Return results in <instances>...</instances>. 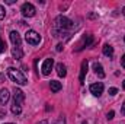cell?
Instances as JSON below:
<instances>
[{"label": "cell", "mask_w": 125, "mask_h": 124, "mask_svg": "<svg viewBox=\"0 0 125 124\" xmlns=\"http://www.w3.org/2000/svg\"><path fill=\"white\" fill-rule=\"evenodd\" d=\"M73 29H74L73 21H70V19L65 18V16H57V18L54 19L52 28H51L52 35L57 37V38H60V37H62V35H68Z\"/></svg>", "instance_id": "1"}, {"label": "cell", "mask_w": 125, "mask_h": 124, "mask_svg": "<svg viewBox=\"0 0 125 124\" xmlns=\"http://www.w3.org/2000/svg\"><path fill=\"white\" fill-rule=\"evenodd\" d=\"M7 76L10 77L12 82L18 83V85H26V83H28L26 76H25L21 70H16V69H13V67H9V69H7Z\"/></svg>", "instance_id": "2"}, {"label": "cell", "mask_w": 125, "mask_h": 124, "mask_svg": "<svg viewBox=\"0 0 125 124\" xmlns=\"http://www.w3.org/2000/svg\"><path fill=\"white\" fill-rule=\"evenodd\" d=\"M25 39H26V42L29 45H38L41 42V35L36 31H33V29H29L25 34Z\"/></svg>", "instance_id": "3"}, {"label": "cell", "mask_w": 125, "mask_h": 124, "mask_svg": "<svg viewBox=\"0 0 125 124\" xmlns=\"http://www.w3.org/2000/svg\"><path fill=\"white\" fill-rule=\"evenodd\" d=\"M21 12H22V15L25 18H32L36 10H35V6L32 3H23L22 7H21Z\"/></svg>", "instance_id": "4"}, {"label": "cell", "mask_w": 125, "mask_h": 124, "mask_svg": "<svg viewBox=\"0 0 125 124\" xmlns=\"http://www.w3.org/2000/svg\"><path fill=\"white\" fill-rule=\"evenodd\" d=\"M23 101H25V93L22 92L21 89H18V88H15V89H13V105H18V107H22V104H23Z\"/></svg>", "instance_id": "5"}, {"label": "cell", "mask_w": 125, "mask_h": 124, "mask_svg": "<svg viewBox=\"0 0 125 124\" xmlns=\"http://www.w3.org/2000/svg\"><path fill=\"white\" fill-rule=\"evenodd\" d=\"M92 41H93V35L92 34H86L83 38H82V41L79 42V47H77V51H80V50H83L84 47H87V45H90L92 44Z\"/></svg>", "instance_id": "6"}, {"label": "cell", "mask_w": 125, "mask_h": 124, "mask_svg": "<svg viewBox=\"0 0 125 124\" xmlns=\"http://www.w3.org/2000/svg\"><path fill=\"white\" fill-rule=\"evenodd\" d=\"M52 66H54V60L52 59H45L44 63H42V74L44 76H48L50 73H51V69H52Z\"/></svg>", "instance_id": "7"}, {"label": "cell", "mask_w": 125, "mask_h": 124, "mask_svg": "<svg viewBox=\"0 0 125 124\" xmlns=\"http://www.w3.org/2000/svg\"><path fill=\"white\" fill-rule=\"evenodd\" d=\"M10 41H12V44H13L16 48H22V39H21V35H19L16 31L10 32Z\"/></svg>", "instance_id": "8"}, {"label": "cell", "mask_w": 125, "mask_h": 124, "mask_svg": "<svg viewBox=\"0 0 125 124\" xmlns=\"http://www.w3.org/2000/svg\"><path fill=\"white\" fill-rule=\"evenodd\" d=\"M90 92L93 93L94 96H100L102 92H103V83H102V82L92 83V85H90Z\"/></svg>", "instance_id": "9"}, {"label": "cell", "mask_w": 125, "mask_h": 124, "mask_svg": "<svg viewBox=\"0 0 125 124\" xmlns=\"http://www.w3.org/2000/svg\"><path fill=\"white\" fill-rule=\"evenodd\" d=\"M86 74H87V60H83V62H82V69H80V77H79V80H80L82 85L84 83Z\"/></svg>", "instance_id": "10"}, {"label": "cell", "mask_w": 125, "mask_h": 124, "mask_svg": "<svg viewBox=\"0 0 125 124\" xmlns=\"http://www.w3.org/2000/svg\"><path fill=\"white\" fill-rule=\"evenodd\" d=\"M10 99V93L9 91L4 88V89H0V104L1 105H4V104H7V101Z\"/></svg>", "instance_id": "11"}, {"label": "cell", "mask_w": 125, "mask_h": 124, "mask_svg": "<svg viewBox=\"0 0 125 124\" xmlns=\"http://www.w3.org/2000/svg\"><path fill=\"white\" fill-rule=\"evenodd\" d=\"M93 70H94V73H96L100 79L105 77V72H103V67H102L100 63H93Z\"/></svg>", "instance_id": "12"}, {"label": "cell", "mask_w": 125, "mask_h": 124, "mask_svg": "<svg viewBox=\"0 0 125 124\" xmlns=\"http://www.w3.org/2000/svg\"><path fill=\"white\" fill-rule=\"evenodd\" d=\"M50 88H51L52 92H58V91H61L62 85H61V82H58V80H51L50 82Z\"/></svg>", "instance_id": "13"}, {"label": "cell", "mask_w": 125, "mask_h": 124, "mask_svg": "<svg viewBox=\"0 0 125 124\" xmlns=\"http://www.w3.org/2000/svg\"><path fill=\"white\" fill-rule=\"evenodd\" d=\"M57 74L60 77H65V74H67V69H65V66L62 63H58L57 64Z\"/></svg>", "instance_id": "14"}, {"label": "cell", "mask_w": 125, "mask_h": 124, "mask_svg": "<svg viewBox=\"0 0 125 124\" xmlns=\"http://www.w3.org/2000/svg\"><path fill=\"white\" fill-rule=\"evenodd\" d=\"M103 54L108 56V57H112L114 56V47L109 45V44H105L103 45Z\"/></svg>", "instance_id": "15"}, {"label": "cell", "mask_w": 125, "mask_h": 124, "mask_svg": "<svg viewBox=\"0 0 125 124\" xmlns=\"http://www.w3.org/2000/svg\"><path fill=\"white\" fill-rule=\"evenodd\" d=\"M12 112H13V114H16V115H19V114L22 112V107H18V105H12Z\"/></svg>", "instance_id": "16"}, {"label": "cell", "mask_w": 125, "mask_h": 124, "mask_svg": "<svg viewBox=\"0 0 125 124\" xmlns=\"http://www.w3.org/2000/svg\"><path fill=\"white\" fill-rule=\"evenodd\" d=\"M6 51V42L0 38V53H4Z\"/></svg>", "instance_id": "17"}, {"label": "cell", "mask_w": 125, "mask_h": 124, "mask_svg": "<svg viewBox=\"0 0 125 124\" xmlns=\"http://www.w3.org/2000/svg\"><path fill=\"white\" fill-rule=\"evenodd\" d=\"M54 124H65V118H64L62 115H60V117L54 121Z\"/></svg>", "instance_id": "18"}, {"label": "cell", "mask_w": 125, "mask_h": 124, "mask_svg": "<svg viewBox=\"0 0 125 124\" xmlns=\"http://www.w3.org/2000/svg\"><path fill=\"white\" fill-rule=\"evenodd\" d=\"M4 16H6V10H4V7L0 4V21L4 19Z\"/></svg>", "instance_id": "19"}, {"label": "cell", "mask_w": 125, "mask_h": 124, "mask_svg": "<svg viewBox=\"0 0 125 124\" xmlns=\"http://www.w3.org/2000/svg\"><path fill=\"white\" fill-rule=\"evenodd\" d=\"M116 93H118V89L116 88H111L109 89V95H116Z\"/></svg>", "instance_id": "20"}, {"label": "cell", "mask_w": 125, "mask_h": 124, "mask_svg": "<svg viewBox=\"0 0 125 124\" xmlns=\"http://www.w3.org/2000/svg\"><path fill=\"white\" fill-rule=\"evenodd\" d=\"M114 115H115V112H114V111H109V112H108V120H112Z\"/></svg>", "instance_id": "21"}, {"label": "cell", "mask_w": 125, "mask_h": 124, "mask_svg": "<svg viewBox=\"0 0 125 124\" xmlns=\"http://www.w3.org/2000/svg\"><path fill=\"white\" fill-rule=\"evenodd\" d=\"M121 64H122V67L125 69V54L122 56V59H121Z\"/></svg>", "instance_id": "22"}, {"label": "cell", "mask_w": 125, "mask_h": 124, "mask_svg": "<svg viewBox=\"0 0 125 124\" xmlns=\"http://www.w3.org/2000/svg\"><path fill=\"white\" fill-rule=\"evenodd\" d=\"M62 50V44H58V45H57V51H61Z\"/></svg>", "instance_id": "23"}, {"label": "cell", "mask_w": 125, "mask_h": 124, "mask_svg": "<svg viewBox=\"0 0 125 124\" xmlns=\"http://www.w3.org/2000/svg\"><path fill=\"white\" fill-rule=\"evenodd\" d=\"M121 111H122V114H124V115H125V102H124V104H122V110H121Z\"/></svg>", "instance_id": "24"}, {"label": "cell", "mask_w": 125, "mask_h": 124, "mask_svg": "<svg viewBox=\"0 0 125 124\" xmlns=\"http://www.w3.org/2000/svg\"><path fill=\"white\" fill-rule=\"evenodd\" d=\"M6 3L7 4H12V3H15V0H6Z\"/></svg>", "instance_id": "25"}, {"label": "cell", "mask_w": 125, "mask_h": 124, "mask_svg": "<svg viewBox=\"0 0 125 124\" xmlns=\"http://www.w3.org/2000/svg\"><path fill=\"white\" fill-rule=\"evenodd\" d=\"M3 77H4V74H0V82L3 80Z\"/></svg>", "instance_id": "26"}, {"label": "cell", "mask_w": 125, "mask_h": 124, "mask_svg": "<svg viewBox=\"0 0 125 124\" xmlns=\"http://www.w3.org/2000/svg\"><path fill=\"white\" fill-rule=\"evenodd\" d=\"M122 88H124V89H125V80H124V82H122Z\"/></svg>", "instance_id": "27"}, {"label": "cell", "mask_w": 125, "mask_h": 124, "mask_svg": "<svg viewBox=\"0 0 125 124\" xmlns=\"http://www.w3.org/2000/svg\"><path fill=\"white\" fill-rule=\"evenodd\" d=\"M122 13H124V15H125V7H124V9H122Z\"/></svg>", "instance_id": "28"}, {"label": "cell", "mask_w": 125, "mask_h": 124, "mask_svg": "<svg viewBox=\"0 0 125 124\" xmlns=\"http://www.w3.org/2000/svg\"><path fill=\"white\" fill-rule=\"evenodd\" d=\"M82 124H87V121H83V123H82Z\"/></svg>", "instance_id": "29"}, {"label": "cell", "mask_w": 125, "mask_h": 124, "mask_svg": "<svg viewBox=\"0 0 125 124\" xmlns=\"http://www.w3.org/2000/svg\"><path fill=\"white\" fill-rule=\"evenodd\" d=\"M4 124H13V123H4Z\"/></svg>", "instance_id": "30"}]
</instances>
